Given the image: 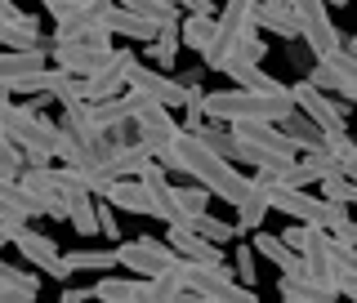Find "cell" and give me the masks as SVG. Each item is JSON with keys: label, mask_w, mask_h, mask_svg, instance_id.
I'll return each mask as SVG.
<instances>
[{"label": "cell", "mask_w": 357, "mask_h": 303, "mask_svg": "<svg viewBox=\"0 0 357 303\" xmlns=\"http://www.w3.org/2000/svg\"><path fill=\"white\" fill-rule=\"evenodd\" d=\"M192 228H197V232H206V237H210V241H219V245H223V241H232V237H241V228H237V223H223V219L210 215V210H206V215H201V219L192 223Z\"/></svg>", "instance_id": "37"}, {"label": "cell", "mask_w": 357, "mask_h": 303, "mask_svg": "<svg viewBox=\"0 0 357 303\" xmlns=\"http://www.w3.org/2000/svg\"><path fill=\"white\" fill-rule=\"evenodd\" d=\"M112 31H98L94 40H54V63L72 76H94L112 63Z\"/></svg>", "instance_id": "9"}, {"label": "cell", "mask_w": 357, "mask_h": 303, "mask_svg": "<svg viewBox=\"0 0 357 303\" xmlns=\"http://www.w3.org/2000/svg\"><path fill=\"white\" fill-rule=\"evenodd\" d=\"M134 67H139L134 49H116L103 72L85 76V98H89V103H107V98L126 94V89H130V76H134Z\"/></svg>", "instance_id": "13"}, {"label": "cell", "mask_w": 357, "mask_h": 303, "mask_svg": "<svg viewBox=\"0 0 357 303\" xmlns=\"http://www.w3.org/2000/svg\"><path fill=\"white\" fill-rule=\"evenodd\" d=\"M148 161H156V156L134 139V143H126V148H116V152L107 156V174L112 178H139L143 170H148Z\"/></svg>", "instance_id": "29"}, {"label": "cell", "mask_w": 357, "mask_h": 303, "mask_svg": "<svg viewBox=\"0 0 357 303\" xmlns=\"http://www.w3.org/2000/svg\"><path fill=\"white\" fill-rule=\"evenodd\" d=\"M0 125H5L0 134L14 139V143H22L36 165L59 161V134H63V125L50 121V116H40V103H18V98L5 94V116H0Z\"/></svg>", "instance_id": "3"}, {"label": "cell", "mask_w": 357, "mask_h": 303, "mask_svg": "<svg viewBox=\"0 0 357 303\" xmlns=\"http://www.w3.org/2000/svg\"><path fill=\"white\" fill-rule=\"evenodd\" d=\"M277 125L286 130V139L295 143L299 152H317V148H326V134H321V125H317V121L308 116L304 107H295V111H290L286 121H277Z\"/></svg>", "instance_id": "26"}, {"label": "cell", "mask_w": 357, "mask_h": 303, "mask_svg": "<svg viewBox=\"0 0 357 303\" xmlns=\"http://www.w3.org/2000/svg\"><path fill=\"white\" fill-rule=\"evenodd\" d=\"M215 36H219V14H188L183 18V45L188 49L206 54Z\"/></svg>", "instance_id": "31"}, {"label": "cell", "mask_w": 357, "mask_h": 303, "mask_svg": "<svg viewBox=\"0 0 357 303\" xmlns=\"http://www.w3.org/2000/svg\"><path fill=\"white\" fill-rule=\"evenodd\" d=\"M170 272L183 286L197 290V303H255V286L232 281L237 272H228V263H210V259H178Z\"/></svg>", "instance_id": "4"}, {"label": "cell", "mask_w": 357, "mask_h": 303, "mask_svg": "<svg viewBox=\"0 0 357 303\" xmlns=\"http://www.w3.org/2000/svg\"><path fill=\"white\" fill-rule=\"evenodd\" d=\"M165 165L178 170V174H188L192 183H206L219 201H232V205H237V201L245 196V187H250V178L237 174V161H228L223 152H215L192 130H183L174 139V152H170V161H165Z\"/></svg>", "instance_id": "1"}, {"label": "cell", "mask_w": 357, "mask_h": 303, "mask_svg": "<svg viewBox=\"0 0 357 303\" xmlns=\"http://www.w3.org/2000/svg\"><path fill=\"white\" fill-rule=\"evenodd\" d=\"M40 5H45V9H50V14H54V18H63V14H67V9H72V5H81V0H40Z\"/></svg>", "instance_id": "40"}, {"label": "cell", "mask_w": 357, "mask_h": 303, "mask_svg": "<svg viewBox=\"0 0 357 303\" xmlns=\"http://www.w3.org/2000/svg\"><path fill=\"white\" fill-rule=\"evenodd\" d=\"M59 299L63 303H85V299H94V290H63Z\"/></svg>", "instance_id": "42"}, {"label": "cell", "mask_w": 357, "mask_h": 303, "mask_svg": "<svg viewBox=\"0 0 357 303\" xmlns=\"http://www.w3.org/2000/svg\"><path fill=\"white\" fill-rule=\"evenodd\" d=\"M290 89H295V103H299V107H304L308 116L321 125V134L349 130V121H344V103H335V98H331L321 85H312L308 76H304V81H299V85H290Z\"/></svg>", "instance_id": "14"}, {"label": "cell", "mask_w": 357, "mask_h": 303, "mask_svg": "<svg viewBox=\"0 0 357 303\" xmlns=\"http://www.w3.org/2000/svg\"><path fill=\"white\" fill-rule=\"evenodd\" d=\"M116 250H121V267H126V272H139V277H161L183 259L170 241H156V237H130V241H121Z\"/></svg>", "instance_id": "7"}, {"label": "cell", "mask_w": 357, "mask_h": 303, "mask_svg": "<svg viewBox=\"0 0 357 303\" xmlns=\"http://www.w3.org/2000/svg\"><path fill=\"white\" fill-rule=\"evenodd\" d=\"M295 89H219V94H206V111L219 125H232V121H286L295 111Z\"/></svg>", "instance_id": "2"}, {"label": "cell", "mask_w": 357, "mask_h": 303, "mask_svg": "<svg viewBox=\"0 0 357 303\" xmlns=\"http://www.w3.org/2000/svg\"><path fill=\"white\" fill-rule=\"evenodd\" d=\"M321 196L344 201V205H357V178H349V174H331V178H321Z\"/></svg>", "instance_id": "36"}, {"label": "cell", "mask_w": 357, "mask_h": 303, "mask_svg": "<svg viewBox=\"0 0 357 303\" xmlns=\"http://www.w3.org/2000/svg\"><path fill=\"white\" fill-rule=\"evenodd\" d=\"M268 210H273V183H268V178L255 170L250 187H245V196L237 201V228H241V232H259L264 219H268Z\"/></svg>", "instance_id": "21"}, {"label": "cell", "mask_w": 357, "mask_h": 303, "mask_svg": "<svg viewBox=\"0 0 357 303\" xmlns=\"http://www.w3.org/2000/svg\"><path fill=\"white\" fill-rule=\"evenodd\" d=\"M67 259V267L72 272H112V267L121 263V250H72V254H63Z\"/></svg>", "instance_id": "32"}, {"label": "cell", "mask_w": 357, "mask_h": 303, "mask_svg": "<svg viewBox=\"0 0 357 303\" xmlns=\"http://www.w3.org/2000/svg\"><path fill=\"white\" fill-rule=\"evenodd\" d=\"M178 130L174 125V116H170V107L165 103H156V98H143V107H139V116H134V139L148 148L156 161H170V152H174V139H178Z\"/></svg>", "instance_id": "6"}, {"label": "cell", "mask_w": 357, "mask_h": 303, "mask_svg": "<svg viewBox=\"0 0 357 303\" xmlns=\"http://www.w3.org/2000/svg\"><path fill=\"white\" fill-rule=\"evenodd\" d=\"M255 9H259V0H223L219 36L210 40V49H206V67H210V72H223V63L237 54V45L255 36V27H259Z\"/></svg>", "instance_id": "5"}, {"label": "cell", "mask_w": 357, "mask_h": 303, "mask_svg": "<svg viewBox=\"0 0 357 303\" xmlns=\"http://www.w3.org/2000/svg\"><path fill=\"white\" fill-rule=\"evenodd\" d=\"M312 85H321L326 94H340L344 103H357V54L349 49V45H340V49L321 54L317 67L308 72Z\"/></svg>", "instance_id": "8"}, {"label": "cell", "mask_w": 357, "mask_h": 303, "mask_svg": "<svg viewBox=\"0 0 357 303\" xmlns=\"http://www.w3.org/2000/svg\"><path fill=\"white\" fill-rule=\"evenodd\" d=\"M40 281L27 277L18 263H0V303H36Z\"/></svg>", "instance_id": "28"}, {"label": "cell", "mask_w": 357, "mask_h": 303, "mask_svg": "<svg viewBox=\"0 0 357 303\" xmlns=\"http://www.w3.org/2000/svg\"><path fill=\"white\" fill-rule=\"evenodd\" d=\"M27 165H31L27 148L0 134V178H22V174H27Z\"/></svg>", "instance_id": "34"}, {"label": "cell", "mask_w": 357, "mask_h": 303, "mask_svg": "<svg viewBox=\"0 0 357 303\" xmlns=\"http://www.w3.org/2000/svg\"><path fill=\"white\" fill-rule=\"evenodd\" d=\"M103 27L112 31V36H126V40H143V45H152L156 36H161V27L165 22H156V18H148V14H139V9H130V5H112L107 9V22Z\"/></svg>", "instance_id": "18"}, {"label": "cell", "mask_w": 357, "mask_h": 303, "mask_svg": "<svg viewBox=\"0 0 357 303\" xmlns=\"http://www.w3.org/2000/svg\"><path fill=\"white\" fill-rule=\"evenodd\" d=\"M232 263H237V281L255 286V250H250V245H237V254H232Z\"/></svg>", "instance_id": "39"}, {"label": "cell", "mask_w": 357, "mask_h": 303, "mask_svg": "<svg viewBox=\"0 0 357 303\" xmlns=\"http://www.w3.org/2000/svg\"><path fill=\"white\" fill-rule=\"evenodd\" d=\"M290 5H295V14H299V31H304L308 49L317 54V59L344 45L340 27L331 22V5H326V0H290Z\"/></svg>", "instance_id": "10"}, {"label": "cell", "mask_w": 357, "mask_h": 303, "mask_svg": "<svg viewBox=\"0 0 357 303\" xmlns=\"http://www.w3.org/2000/svg\"><path fill=\"white\" fill-rule=\"evenodd\" d=\"M210 196H215V192H210L206 183L178 187V219H183V223H197V219H201V215L210 210Z\"/></svg>", "instance_id": "33"}, {"label": "cell", "mask_w": 357, "mask_h": 303, "mask_svg": "<svg viewBox=\"0 0 357 303\" xmlns=\"http://www.w3.org/2000/svg\"><path fill=\"white\" fill-rule=\"evenodd\" d=\"M116 5V0H81V5H72L67 14L54 22V40H94L98 31H107V9Z\"/></svg>", "instance_id": "11"}, {"label": "cell", "mask_w": 357, "mask_h": 303, "mask_svg": "<svg viewBox=\"0 0 357 303\" xmlns=\"http://www.w3.org/2000/svg\"><path fill=\"white\" fill-rule=\"evenodd\" d=\"M98 232H103L107 241L121 237V223H116V205L112 201H98Z\"/></svg>", "instance_id": "38"}, {"label": "cell", "mask_w": 357, "mask_h": 303, "mask_svg": "<svg viewBox=\"0 0 357 303\" xmlns=\"http://www.w3.org/2000/svg\"><path fill=\"white\" fill-rule=\"evenodd\" d=\"M223 76H228L232 85H245V89H286L277 76H268L264 67H259V59H250L245 49H237L228 63H223Z\"/></svg>", "instance_id": "24"}, {"label": "cell", "mask_w": 357, "mask_h": 303, "mask_svg": "<svg viewBox=\"0 0 357 303\" xmlns=\"http://www.w3.org/2000/svg\"><path fill=\"white\" fill-rule=\"evenodd\" d=\"M165 241L174 245L183 259H210V263H223V250H219V241H210L206 232H197L192 223H183V219H174V223H165Z\"/></svg>", "instance_id": "19"}, {"label": "cell", "mask_w": 357, "mask_h": 303, "mask_svg": "<svg viewBox=\"0 0 357 303\" xmlns=\"http://www.w3.org/2000/svg\"><path fill=\"white\" fill-rule=\"evenodd\" d=\"M255 18H259V27H268L273 36H282V40L304 36V31H299V14H295V5H290V0H259Z\"/></svg>", "instance_id": "25"}, {"label": "cell", "mask_w": 357, "mask_h": 303, "mask_svg": "<svg viewBox=\"0 0 357 303\" xmlns=\"http://www.w3.org/2000/svg\"><path fill=\"white\" fill-rule=\"evenodd\" d=\"M107 201L116 210H126V215H152V192H148V183H143V174L139 178H116Z\"/></svg>", "instance_id": "27"}, {"label": "cell", "mask_w": 357, "mask_h": 303, "mask_svg": "<svg viewBox=\"0 0 357 303\" xmlns=\"http://www.w3.org/2000/svg\"><path fill=\"white\" fill-rule=\"evenodd\" d=\"M9 245H14V250L22 254V259H27L31 267H36V272H50L54 281H67V277H72V267H67L63 250H59V245H54L50 237H40V232H31L27 223L18 228V237L9 241Z\"/></svg>", "instance_id": "12"}, {"label": "cell", "mask_w": 357, "mask_h": 303, "mask_svg": "<svg viewBox=\"0 0 357 303\" xmlns=\"http://www.w3.org/2000/svg\"><path fill=\"white\" fill-rule=\"evenodd\" d=\"M201 139H206L215 152H223L228 161H237V165L245 161V148H241V139H237V134H232V125H228V130H215V125H206V130H201Z\"/></svg>", "instance_id": "35"}, {"label": "cell", "mask_w": 357, "mask_h": 303, "mask_svg": "<svg viewBox=\"0 0 357 303\" xmlns=\"http://www.w3.org/2000/svg\"><path fill=\"white\" fill-rule=\"evenodd\" d=\"M335 237H340V241H349V245H357V219H349L344 228H335Z\"/></svg>", "instance_id": "41"}, {"label": "cell", "mask_w": 357, "mask_h": 303, "mask_svg": "<svg viewBox=\"0 0 357 303\" xmlns=\"http://www.w3.org/2000/svg\"><path fill=\"white\" fill-rule=\"evenodd\" d=\"M130 85L134 89H143L148 98H156V103H165V107H183L188 103V85L183 81H174L165 67H134V76H130Z\"/></svg>", "instance_id": "16"}, {"label": "cell", "mask_w": 357, "mask_h": 303, "mask_svg": "<svg viewBox=\"0 0 357 303\" xmlns=\"http://www.w3.org/2000/svg\"><path fill=\"white\" fill-rule=\"evenodd\" d=\"M344 45H349V49H353V54H357V31H353V36H349V40H344Z\"/></svg>", "instance_id": "43"}, {"label": "cell", "mask_w": 357, "mask_h": 303, "mask_svg": "<svg viewBox=\"0 0 357 303\" xmlns=\"http://www.w3.org/2000/svg\"><path fill=\"white\" fill-rule=\"evenodd\" d=\"M0 210H5V215H14V219H22V223L50 215L45 196L36 192V187H27L22 178H0Z\"/></svg>", "instance_id": "22"}, {"label": "cell", "mask_w": 357, "mask_h": 303, "mask_svg": "<svg viewBox=\"0 0 357 303\" xmlns=\"http://www.w3.org/2000/svg\"><path fill=\"white\" fill-rule=\"evenodd\" d=\"M54 59V45H40V49H5L0 54V85H14L22 76L45 72Z\"/></svg>", "instance_id": "23"}, {"label": "cell", "mask_w": 357, "mask_h": 303, "mask_svg": "<svg viewBox=\"0 0 357 303\" xmlns=\"http://www.w3.org/2000/svg\"><path fill=\"white\" fill-rule=\"evenodd\" d=\"M335 286L344 290V299H357V245L335 237V267H331Z\"/></svg>", "instance_id": "30"}, {"label": "cell", "mask_w": 357, "mask_h": 303, "mask_svg": "<svg viewBox=\"0 0 357 303\" xmlns=\"http://www.w3.org/2000/svg\"><path fill=\"white\" fill-rule=\"evenodd\" d=\"M170 165L165 161H148V170H143V183H148V192H152V219H161V223H174L178 219V187L170 183Z\"/></svg>", "instance_id": "20"}, {"label": "cell", "mask_w": 357, "mask_h": 303, "mask_svg": "<svg viewBox=\"0 0 357 303\" xmlns=\"http://www.w3.org/2000/svg\"><path fill=\"white\" fill-rule=\"evenodd\" d=\"M0 45L5 49H40V27L31 14H22L14 0H0Z\"/></svg>", "instance_id": "15"}, {"label": "cell", "mask_w": 357, "mask_h": 303, "mask_svg": "<svg viewBox=\"0 0 357 303\" xmlns=\"http://www.w3.org/2000/svg\"><path fill=\"white\" fill-rule=\"evenodd\" d=\"M94 299L103 303H139V299H156L161 303V286H156V277H103V281L94 286Z\"/></svg>", "instance_id": "17"}]
</instances>
